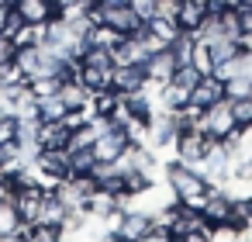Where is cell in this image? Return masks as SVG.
Segmentation results:
<instances>
[{
	"instance_id": "cell-17",
	"label": "cell",
	"mask_w": 252,
	"mask_h": 242,
	"mask_svg": "<svg viewBox=\"0 0 252 242\" xmlns=\"http://www.w3.org/2000/svg\"><path fill=\"white\" fill-rule=\"evenodd\" d=\"M80 83H83L87 90H94V94L111 90V69H97V66L80 63Z\"/></svg>"
},
{
	"instance_id": "cell-7",
	"label": "cell",
	"mask_w": 252,
	"mask_h": 242,
	"mask_svg": "<svg viewBox=\"0 0 252 242\" xmlns=\"http://www.w3.org/2000/svg\"><path fill=\"white\" fill-rule=\"evenodd\" d=\"M149 83V73H145V63H121L111 69V90L118 94H135V90H145Z\"/></svg>"
},
{
	"instance_id": "cell-32",
	"label": "cell",
	"mask_w": 252,
	"mask_h": 242,
	"mask_svg": "<svg viewBox=\"0 0 252 242\" xmlns=\"http://www.w3.org/2000/svg\"><path fill=\"white\" fill-rule=\"evenodd\" d=\"M128 4L135 7V14H138V18H145V21H149V18H156V0H128Z\"/></svg>"
},
{
	"instance_id": "cell-24",
	"label": "cell",
	"mask_w": 252,
	"mask_h": 242,
	"mask_svg": "<svg viewBox=\"0 0 252 242\" xmlns=\"http://www.w3.org/2000/svg\"><path fill=\"white\" fill-rule=\"evenodd\" d=\"M80 63L97 66V69H114V56H111V49H100V45H87V52L80 56Z\"/></svg>"
},
{
	"instance_id": "cell-30",
	"label": "cell",
	"mask_w": 252,
	"mask_h": 242,
	"mask_svg": "<svg viewBox=\"0 0 252 242\" xmlns=\"http://www.w3.org/2000/svg\"><path fill=\"white\" fill-rule=\"evenodd\" d=\"M21 25H25V18H21V11H18V7H14V11H11V14H7V21H4V25H0V32H4V35H7V38H14V35H18V28H21Z\"/></svg>"
},
{
	"instance_id": "cell-22",
	"label": "cell",
	"mask_w": 252,
	"mask_h": 242,
	"mask_svg": "<svg viewBox=\"0 0 252 242\" xmlns=\"http://www.w3.org/2000/svg\"><path fill=\"white\" fill-rule=\"evenodd\" d=\"M149 32H152L156 38H162V42L169 45V42H173V38H176V35H180L183 28L176 25V18H162V14H156V18H149Z\"/></svg>"
},
{
	"instance_id": "cell-36",
	"label": "cell",
	"mask_w": 252,
	"mask_h": 242,
	"mask_svg": "<svg viewBox=\"0 0 252 242\" xmlns=\"http://www.w3.org/2000/svg\"><path fill=\"white\" fill-rule=\"evenodd\" d=\"M0 197H4V187H0Z\"/></svg>"
},
{
	"instance_id": "cell-3",
	"label": "cell",
	"mask_w": 252,
	"mask_h": 242,
	"mask_svg": "<svg viewBox=\"0 0 252 242\" xmlns=\"http://www.w3.org/2000/svg\"><path fill=\"white\" fill-rule=\"evenodd\" d=\"M211 142H214V138L193 125V128H180V132H176V142H173V149H176V159H180V163H190V166H197V163L207 156Z\"/></svg>"
},
{
	"instance_id": "cell-12",
	"label": "cell",
	"mask_w": 252,
	"mask_h": 242,
	"mask_svg": "<svg viewBox=\"0 0 252 242\" xmlns=\"http://www.w3.org/2000/svg\"><path fill=\"white\" fill-rule=\"evenodd\" d=\"M59 97H63V104H66L69 111H87V114H90L94 90H87V87L80 83V76H76V80H63V83H59ZM90 118H94V114H90Z\"/></svg>"
},
{
	"instance_id": "cell-10",
	"label": "cell",
	"mask_w": 252,
	"mask_h": 242,
	"mask_svg": "<svg viewBox=\"0 0 252 242\" xmlns=\"http://www.w3.org/2000/svg\"><path fill=\"white\" fill-rule=\"evenodd\" d=\"M69 138H73V125L66 118L42 121V128H38V149H69Z\"/></svg>"
},
{
	"instance_id": "cell-8",
	"label": "cell",
	"mask_w": 252,
	"mask_h": 242,
	"mask_svg": "<svg viewBox=\"0 0 252 242\" xmlns=\"http://www.w3.org/2000/svg\"><path fill=\"white\" fill-rule=\"evenodd\" d=\"M11 201H14L21 221H38V218H42V204H45V183H42V180H32V183L21 187Z\"/></svg>"
},
{
	"instance_id": "cell-2",
	"label": "cell",
	"mask_w": 252,
	"mask_h": 242,
	"mask_svg": "<svg viewBox=\"0 0 252 242\" xmlns=\"http://www.w3.org/2000/svg\"><path fill=\"white\" fill-rule=\"evenodd\" d=\"M97 11H100V21L111 25V28L121 32V35H131V38H135V35H142V32L149 28V21L138 18L131 4H97Z\"/></svg>"
},
{
	"instance_id": "cell-26",
	"label": "cell",
	"mask_w": 252,
	"mask_h": 242,
	"mask_svg": "<svg viewBox=\"0 0 252 242\" xmlns=\"http://www.w3.org/2000/svg\"><path fill=\"white\" fill-rule=\"evenodd\" d=\"M228 101H231L235 125H252V94L249 97H228Z\"/></svg>"
},
{
	"instance_id": "cell-31",
	"label": "cell",
	"mask_w": 252,
	"mask_h": 242,
	"mask_svg": "<svg viewBox=\"0 0 252 242\" xmlns=\"http://www.w3.org/2000/svg\"><path fill=\"white\" fill-rule=\"evenodd\" d=\"M235 11H238V21H242V35H252V0H245Z\"/></svg>"
},
{
	"instance_id": "cell-28",
	"label": "cell",
	"mask_w": 252,
	"mask_h": 242,
	"mask_svg": "<svg viewBox=\"0 0 252 242\" xmlns=\"http://www.w3.org/2000/svg\"><path fill=\"white\" fill-rule=\"evenodd\" d=\"M224 94L228 97H249L252 94V76H231V80H224Z\"/></svg>"
},
{
	"instance_id": "cell-34",
	"label": "cell",
	"mask_w": 252,
	"mask_h": 242,
	"mask_svg": "<svg viewBox=\"0 0 252 242\" xmlns=\"http://www.w3.org/2000/svg\"><path fill=\"white\" fill-rule=\"evenodd\" d=\"M0 4H4V7H18V0H0Z\"/></svg>"
},
{
	"instance_id": "cell-19",
	"label": "cell",
	"mask_w": 252,
	"mask_h": 242,
	"mask_svg": "<svg viewBox=\"0 0 252 242\" xmlns=\"http://www.w3.org/2000/svg\"><path fill=\"white\" fill-rule=\"evenodd\" d=\"M207 49H211V59H214V66H218V63L235 59V56L242 52V42H238V38H224V35H221V38H211V42H207Z\"/></svg>"
},
{
	"instance_id": "cell-11",
	"label": "cell",
	"mask_w": 252,
	"mask_h": 242,
	"mask_svg": "<svg viewBox=\"0 0 252 242\" xmlns=\"http://www.w3.org/2000/svg\"><path fill=\"white\" fill-rule=\"evenodd\" d=\"M173 69H176V59H173L169 45H166V49H159L156 56H149V59H145V73H149V83H156V87L169 83V80H173Z\"/></svg>"
},
{
	"instance_id": "cell-18",
	"label": "cell",
	"mask_w": 252,
	"mask_h": 242,
	"mask_svg": "<svg viewBox=\"0 0 252 242\" xmlns=\"http://www.w3.org/2000/svg\"><path fill=\"white\" fill-rule=\"evenodd\" d=\"M21 228V214L14 207L11 197H0V239H14V232Z\"/></svg>"
},
{
	"instance_id": "cell-14",
	"label": "cell",
	"mask_w": 252,
	"mask_h": 242,
	"mask_svg": "<svg viewBox=\"0 0 252 242\" xmlns=\"http://www.w3.org/2000/svg\"><path fill=\"white\" fill-rule=\"evenodd\" d=\"M207 21V7L200 4V0H183V7L176 14V25L183 32H200V25Z\"/></svg>"
},
{
	"instance_id": "cell-5",
	"label": "cell",
	"mask_w": 252,
	"mask_h": 242,
	"mask_svg": "<svg viewBox=\"0 0 252 242\" xmlns=\"http://www.w3.org/2000/svg\"><path fill=\"white\" fill-rule=\"evenodd\" d=\"M197 128H200V132H207L211 138H224V135H231V132L238 128V125H235V114H231V101L224 97V101L211 104L207 111H200Z\"/></svg>"
},
{
	"instance_id": "cell-33",
	"label": "cell",
	"mask_w": 252,
	"mask_h": 242,
	"mask_svg": "<svg viewBox=\"0 0 252 242\" xmlns=\"http://www.w3.org/2000/svg\"><path fill=\"white\" fill-rule=\"evenodd\" d=\"M14 52H18L14 38H7V35H0V63H11V59H14Z\"/></svg>"
},
{
	"instance_id": "cell-29",
	"label": "cell",
	"mask_w": 252,
	"mask_h": 242,
	"mask_svg": "<svg viewBox=\"0 0 252 242\" xmlns=\"http://www.w3.org/2000/svg\"><path fill=\"white\" fill-rule=\"evenodd\" d=\"M18 135V114H0V142H14Z\"/></svg>"
},
{
	"instance_id": "cell-27",
	"label": "cell",
	"mask_w": 252,
	"mask_h": 242,
	"mask_svg": "<svg viewBox=\"0 0 252 242\" xmlns=\"http://www.w3.org/2000/svg\"><path fill=\"white\" fill-rule=\"evenodd\" d=\"M200 73H214V59H211V49H207V42H200L197 38V45H193V59H190Z\"/></svg>"
},
{
	"instance_id": "cell-35",
	"label": "cell",
	"mask_w": 252,
	"mask_h": 242,
	"mask_svg": "<svg viewBox=\"0 0 252 242\" xmlns=\"http://www.w3.org/2000/svg\"><path fill=\"white\" fill-rule=\"evenodd\" d=\"M224 4H231V7H242V4H245V0H224Z\"/></svg>"
},
{
	"instance_id": "cell-6",
	"label": "cell",
	"mask_w": 252,
	"mask_h": 242,
	"mask_svg": "<svg viewBox=\"0 0 252 242\" xmlns=\"http://www.w3.org/2000/svg\"><path fill=\"white\" fill-rule=\"evenodd\" d=\"M228 94H224V80L218 76V73H204L193 87H190V94H187V104H193L197 111H207L211 104H218V101H224Z\"/></svg>"
},
{
	"instance_id": "cell-16",
	"label": "cell",
	"mask_w": 252,
	"mask_h": 242,
	"mask_svg": "<svg viewBox=\"0 0 252 242\" xmlns=\"http://www.w3.org/2000/svg\"><path fill=\"white\" fill-rule=\"evenodd\" d=\"M97 163H100V159H97L94 145H76V149H69V176L94 173V166H97Z\"/></svg>"
},
{
	"instance_id": "cell-20",
	"label": "cell",
	"mask_w": 252,
	"mask_h": 242,
	"mask_svg": "<svg viewBox=\"0 0 252 242\" xmlns=\"http://www.w3.org/2000/svg\"><path fill=\"white\" fill-rule=\"evenodd\" d=\"M121 38H125V35H121V32H114V28H111V25H104V21H97V25L87 32V42H90V45H100V49H114Z\"/></svg>"
},
{
	"instance_id": "cell-1",
	"label": "cell",
	"mask_w": 252,
	"mask_h": 242,
	"mask_svg": "<svg viewBox=\"0 0 252 242\" xmlns=\"http://www.w3.org/2000/svg\"><path fill=\"white\" fill-rule=\"evenodd\" d=\"M162 176H166V183L173 187V197L180 201V204H190V207H200L204 204V197L211 194V180L197 170V166H190V163H180V159H173V163H166L162 166Z\"/></svg>"
},
{
	"instance_id": "cell-4",
	"label": "cell",
	"mask_w": 252,
	"mask_h": 242,
	"mask_svg": "<svg viewBox=\"0 0 252 242\" xmlns=\"http://www.w3.org/2000/svg\"><path fill=\"white\" fill-rule=\"evenodd\" d=\"M35 173L38 180L49 187V183H59L69 176V149H38L35 152Z\"/></svg>"
},
{
	"instance_id": "cell-23",
	"label": "cell",
	"mask_w": 252,
	"mask_h": 242,
	"mask_svg": "<svg viewBox=\"0 0 252 242\" xmlns=\"http://www.w3.org/2000/svg\"><path fill=\"white\" fill-rule=\"evenodd\" d=\"M45 42V25H32V21H25L21 28H18V35H14V45L21 49V45H42Z\"/></svg>"
},
{
	"instance_id": "cell-21",
	"label": "cell",
	"mask_w": 252,
	"mask_h": 242,
	"mask_svg": "<svg viewBox=\"0 0 252 242\" xmlns=\"http://www.w3.org/2000/svg\"><path fill=\"white\" fill-rule=\"evenodd\" d=\"M193 45H197V32H180L173 42H169V52H173V59H176V66L180 63H190L193 59Z\"/></svg>"
},
{
	"instance_id": "cell-25",
	"label": "cell",
	"mask_w": 252,
	"mask_h": 242,
	"mask_svg": "<svg viewBox=\"0 0 252 242\" xmlns=\"http://www.w3.org/2000/svg\"><path fill=\"white\" fill-rule=\"evenodd\" d=\"M200 76H204V73H200V69H197L193 63H180V66L173 69V80H169V83H176V87L190 90V87H193V83H197Z\"/></svg>"
},
{
	"instance_id": "cell-9",
	"label": "cell",
	"mask_w": 252,
	"mask_h": 242,
	"mask_svg": "<svg viewBox=\"0 0 252 242\" xmlns=\"http://www.w3.org/2000/svg\"><path fill=\"white\" fill-rule=\"evenodd\" d=\"M149 225H152V214L149 211H142V207H121V214H118V232H121V239L125 242H142L145 239V232H149Z\"/></svg>"
},
{
	"instance_id": "cell-13",
	"label": "cell",
	"mask_w": 252,
	"mask_h": 242,
	"mask_svg": "<svg viewBox=\"0 0 252 242\" xmlns=\"http://www.w3.org/2000/svg\"><path fill=\"white\" fill-rule=\"evenodd\" d=\"M18 11L32 25H45V21L56 18V4H52V0H18Z\"/></svg>"
},
{
	"instance_id": "cell-15",
	"label": "cell",
	"mask_w": 252,
	"mask_h": 242,
	"mask_svg": "<svg viewBox=\"0 0 252 242\" xmlns=\"http://www.w3.org/2000/svg\"><path fill=\"white\" fill-rule=\"evenodd\" d=\"M35 114H38V121H63L69 114V107L63 104L59 94H45V97L35 101Z\"/></svg>"
}]
</instances>
